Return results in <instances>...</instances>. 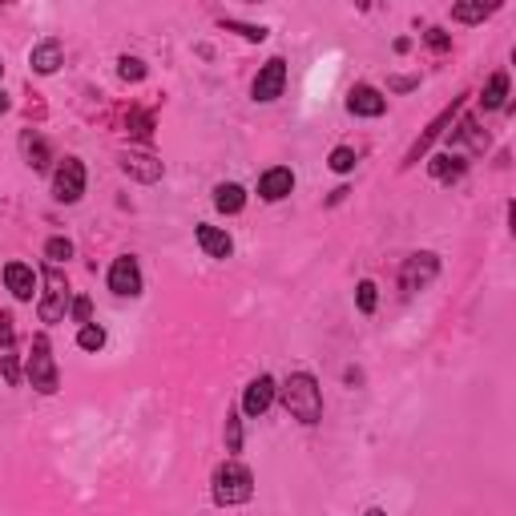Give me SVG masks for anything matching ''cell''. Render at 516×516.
I'll return each mask as SVG.
<instances>
[{
	"mask_svg": "<svg viewBox=\"0 0 516 516\" xmlns=\"http://www.w3.org/2000/svg\"><path fill=\"white\" fill-rule=\"evenodd\" d=\"M45 258H48V266L69 262V258H73V242L69 238H48L45 242Z\"/></svg>",
	"mask_w": 516,
	"mask_h": 516,
	"instance_id": "24",
	"label": "cell"
},
{
	"mask_svg": "<svg viewBox=\"0 0 516 516\" xmlns=\"http://www.w3.org/2000/svg\"><path fill=\"white\" fill-rule=\"evenodd\" d=\"M226 452H230V456L242 452V416L238 411H226Z\"/></svg>",
	"mask_w": 516,
	"mask_h": 516,
	"instance_id": "23",
	"label": "cell"
},
{
	"mask_svg": "<svg viewBox=\"0 0 516 516\" xmlns=\"http://www.w3.org/2000/svg\"><path fill=\"white\" fill-rule=\"evenodd\" d=\"M40 279H45V290H40V303H37L40 322H61L64 314H69V303H73L69 279L61 274V266H45Z\"/></svg>",
	"mask_w": 516,
	"mask_h": 516,
	"instance_id": "3",
	"label": "cell"
},
{
	"mask_svg": "<svg viewBox=\"0 0 516 516\" xmlns=\"http://www.w3.org/2000/svg\"><path fill=\"white\" fill-rule=\"evenodd\" d=\"M210 496H214L218 508H238L254 496V472H250L242 460H222L210 476Z\"/></svg>",
	"mask_w": 516,
	"mask_h": 516,
	"instance_id": "2",
	"label": "cell"
},
{
	"mask_svg": "<svg viewBox=\"0 0 516 516\" xmlns=\"http://www.w3.org/2000/svg\"><path fill=\"white\" fill-rule=\"evenodd\" d=\"M424 40L435 48V53H448V48H452V37H448L443 29H427V32H424Z\"/></svg>",
	"mask_w": 516,
	"mask_h": 516,
	"instance_id": "33",
	"label": "cell"
},
{
	"mask_svg": "<svg viewBox=\"0 0 516 516\" xmlns=\"http://www.w3.org/2000/svg\"><path fill=\"white\" fill-rule=\"evenodd\" d=\"M452 145H472L476 153H484L488 150V133L476 125V117H464L456 129H452Z\"/></svg>",
	"mask_w": 516,
	"mask_h": 516,
	"instance_id": "17",
	"label": "cell"
},
{
	"mask_svg": "<svg viewBox=\"0 0 516 516\" xmlns=\"http://www.w3.org/2000/svg\"><path fill=\"white\" fill-rule=\"evenodd\" d=\"M198 246L206 250L210 258H230L234 254V238L226 230H218V226H210V222L198 226Z\"/></svg>",
	"mask_w": 516,
	"mask_h": 516,
	"instance_id": "16",
	"label": "cell"
},
{
	"mask_svg": "<svg viewBox=\"0 0 516 516\" xmlns=\"http://www.w3.org/2000/svg\"><path fill=\"white\" fill-rule=\"evenodd\" d=\"M222 29L242 32L246 40H266V29H262V24H242V21H234V16H222Z\"/></svg>",
	"mask_w": 516,
	"mask_h": 516,
	"instance_id": "28",
	"label": "cell"
},
{
	"mask_svg": "<svg viewBox=\"0 0 516 516\" xmlns=\"http://www.w3.org/2000/svg\"><path fill=\"white\" fill-rule=\"evenodd\" d=\"M117 73H121V81H142L150 69H145V61H137V56H121Z\"/></svg>",
	"mask_w": 516,
	"mask_h": 516,
	"instance_id": "29",
	"label": "cell"
},
{
	"mask_svg": "<svg viewBox=\"0 0 516 516\" xmlns=\"http://www.w3.org/2000/svg\"><path fill=\"white\" fill-rule=\"evenodd\" d=\"M0 113H8V97H4V89H0Z\"/></svg>",
	"mask_w": 516,
	"mask_h": 516,
	"instance_id": "35",
	"label": "cell"
},
{
	"mask_svg": "<svg viewBox=\"0 0 516 516\" xmlns=\"http://www.w3.org/2000/svg\"><path fill=\"white\" fill-rule=\"evenodd\" d=\"M77 347H81V351H101V347H105V327L85 322V327L77 331Z\"/></svg>",
	"mask_w": 516,
	"mask_h": 516,
	"instance_id": "22",
	"label": "cell"
},
{
	"mask_svg": "<svg viewBox=\"0 0 516 516\" xmlns=\"http://www.w3.org/2000/svg\"><path fill=\"white\" fill-rule=\"evenodd\" d=\"M290 190H295V174H290L287 166H274L258 177V198L262 202H282Z\"/></svg>",
	"mask_w": 516,
	"mask_h": 516,
	"instance_id": "13",
	"label": "cell"
},
{
	"mask_svg": "<svg viewBox=\"0 0 516 516\" xmlns=\"http://www.w3.org/2000/svg\"><path fill=\"white\" fill-rule=\"evenodd\" d=\"M492 8H484V4H456L452 8V21H464V24H476V21H484Z\"/></svg>",
	"mask_w": 516,
	"mask_h": 516,
	"instance_id": "27",
	"label": "cell"
},
{
	"mask_svg": "<svg viewBox=\"0 0 516 516\" xmlns=\"http://www.w3.org/2000/svg\"><path fill=\"white\" fill-rule=\"evenodd\" d=\"M61 61H64V53H61V40H37L32 45V53H29V64H32V73H40V77H53L56 69H61Z\"/></svg>",
	"mask_w": 516,
	"mask_h": 516,
	"instance_id": "14",
	"label": "cell"
},
{
	"mask_svg": "<svg viewBox=\"0 0 516 516\" xmlns=\"http://www.w3.org/2000/svg\"><path fill=\"white\" fill-rule=\"evenodd\" d=\"M109 290L117 298H137V295H142V266H137L133 254L113 258V266H109Z\"/></svg>",
	"mask_w": 516,
	"mask_h": 516,
	"instance_id": "8",
	"label": "cell"
},
{
	"mask_svg": "<svg viewBox=\"0 0 516 516\" xmlns=\"http://www.w3.org/2000/svg\"><path fill=\"white\" fill-rule=\"evenodd\" d=\"M81 194H85V161L64 158L61 166L53 169V198L61 202V206H73V202H81Z\"/></svg>",
	"mask_w": 516,
	"mask_h": 516,
	"instance_id": "6",
	"label": "cell"
},
{
	"mask_svg": "<svg viewBox=\"0 0 516 516\" xmlns=\"http://www.w3.org/2000/svg\"><path fill=\"white\" fill-rule=\"evenodd\" d=\"M4 287L13 290V298L29 303V298L37 295V274H32V266H24V262H8L4 266Z\"/></svg>",
	"mask_w": 516,
	"mask_h": 516,
	"instance_id": "15",
	"label": "cell"
},
{
	"mask_svg": "<svg viewBox=\"0 0 516 516\" xmlns=\"http://www.w3.org/2000/svg\"><path fill=\"white\" fill-rule=\"evenodd\" d=\"M355 303H359V311H363V314H371V311H375V303H379V295H375V282H371V279H363L359 287H355Z\"/></svg>",
	"mask_w": 516,
	"mask_h": 516,
	"instance_id": "26",
	"label": "cell"
},
{
	"mask_svg": "<svg viewBox=\"0 0 516 516\" xmlns=\"http://www.w3.org/2000/svg\"><path fill=\"white\" fill-rule=\"evenodd\" d=\"M435 274H440V254L416 250V254H408V262H403V271H400V287L408 290V295H416V290L432 287Z\"/></svg>",
	"mask_w": 516,
	"mask_h": 516,
	"instance_id": "5",
	"label": "cell"
},
{
	"mask_svg": "<svg viewBox=\"0 0 516 516\" xmlns=\"http://www.w3.org/2000/svg\"><path fill=\"white\" fill-rule=\"evenodd\" d=\"M13 314L8 311H0V351H13V343H16V327H13Z\"/></svg>",
	"mask_w": 516,
	"mask_h": 516,
	"instance_id": "31",
	"label": "cell"
},
{
	"mask_svg": "<svg viewBox=\"0 0 516 516\" xmlns=\"http://www.w3.org/2000/svg\"><path fill=\"white\" fill-rule=\"evenodd\" d=\"M282 89H287V61L282 56H271V61L258 69L254 85H250V93H254V101H279Z\"/></svg>",
	"mask_w": 516,
	"mask_h": 516,
	"instance_id": "7",
	"label": "cell"
},
{
	"mask_svg": "<svg viewBox=\"0 0 516 516\" xmlns=\"http://www.w3.org/2000/svg\"><path fill=\"white\" fill-rule=\"evenodd\" d=\"M121 169H125L129 177H137V182H145V185L161 182V174H166V166H161L153 153H142V150L121 153Z\"/></svg>",
	"mask_w": 516,
	"mask_h": 516,
	"instance_id": "11",
	"label": "cell"
},
{
	"mask_svg": "<svg viewBox=\"0 0 516 516\" xmlns=\"http://www.w3.org/2000/svg\"><path fill=\"white\" fill-rule=\"evenodd\" d=\"M214 206L222 210V214H238V210L246 206V190H242L238 182H222V185H214Z\"/></svg>",
	"mask_w": 516,
	"mask_h": 516,
	"instance_id": "18",
	"label": "cell"
},
{
	"mask_svg": "<svg viewBox=\"0 0 516 516\" xmlns=\"http://www.w3.org/2000/svg\"><path fill=\"white\" fill-rule=\"evenodd\" d=\"M468 161H460L456 153H440V158L432 161V177L435 182H456V177H464Z\"/></svg>",
	"mask_w": 516,
	"mask_h": 516,
	"instance_id": "20",
	"label": "cell"
},
{
	"mask_svg": "<svg viewBox=\"0 0 516 516\" xmlns=\"http://www.w3.org/2000/svg\"><path fill=\"white\" fill-rule=\"evenodd\" d=\"M24 375H29V383L37 387L40 395H53L56 387H61V379H56V363H53V347H48V335L32 339V351H29V363H24Z\"/></svg>",
	"mask_w": 516,
	"mask_h": 516,
	"instance_id": "4",
	"label": "cell"
},
{
	"mask_svg": "<svg viewBox=\"0 0 516 516\" xmlns=\"http://www.w3.org/2000/svg\"><path fill=\"white\" fill-rule=\"evenodd\" d=\"M0 375H4V383H21V363H16L13 351H0Z\"/></svg>",
	"mask_w": 516,
	"mask_h": 516,
	"instance_id": "30",
	"label": "cell"
},
{
	"mask_svg": "<svg viewBox=\"0 0 516 516\" xmlns=\"http://www.w3.org/2000/svg\"><path fill=\"white\" fill-rule=\"evenodd\" d=\"M279 400L290 411V419H298V424L311 427L322 419V387L311 371H290L279 387Z\"/></svg>",
	"mask_w": 516,
	"mask_h": 516,
	"instance_id": "1",
	"label": "cell"
},
{
	"mask_svg": "<svg viewBox=\"0 0 516 516\" xmlns=\"http://www.w3.org/2000/svg\"><path fill=\"white\" fill-rule=\"evenodd\" d=\"M69 314H73V322H81V327H85V322H93V303H89L85 295L73 298V303H69Z\"/></svg>",
	"mask_w": 516,
	"mask_h": 516,
	"instance_id": "32",
	"label": "cell"
},
{
	"mask_svg": "<svg viewBox=\"0 0 516 516\" xmlns=\"http://www.w3.org/2000/svg\"><path fill=\"white\" fill-rule=\"evenodd\" d=\"M274 395H279V383H274L271 375H258L246 383V391H242V411H246L250 419H258L266 408L274 403Z\"/></svg>",
	"mask_w": 516,
	"mask_h": 516,
	"instance_id": "10",
	"label": "cell"
},
{
	"mask_svg": "<svg viewBox=\"0 0 516 516\" xmlns=\"http://www.w3.org/2000/svg\"><path fill=\"white\" fill-rule=\"evenodd\" d=\"M383 109H387V97L371 85H355L347 93V113H355V117H379Z\"/></svg>",
	"mask_w": 516,
	"mask_h": 516,
	"instance_id": "12",
	"label": "cell"
},
{
	"mask_svg": "<svg viewBox=\"0 0 516 516\" xmlns=\"http://www.w3.org/2000/svg\"><path fill=\"white\" fill-rule=\"evenodd\" d=\"M21 150H24V161H29L32 169H48V161H53V153H48V142L40 133H24L21 137Z\"/></svg>",
	"mask_w": 516,
	"mask_h": 516,
	"instance_id": "19",
	"label": "cell"
},
{
	"mask_svg": "<svg viewBox=\"0 0 516 516\" xmlns=\"http://www.w3.org/2000/svg\"><path fill=\"white\" fill-rule=\"evenodd\" d=\"M416 85H419L416 77H395V81H391V89H400V93H403V89H416Z\"/></svg>",
	"mask_w": 516,
	"mask_h": 516,
	"instance_id": "34",
	"label": "cell"
},
{
	"mask_svg": "<svg viewBox=\"0 0 516 516\" xmlns=\"http://www.w3.org/2000/svg\"><path fill=\"white\" fill-rule=\"evenodd\" d=\"M363 516H387V512H383V508H367V512H363Z\"/></svg>",
	"mask_w": 516,
	"mask_h": 516,
	"instance_id": "36",
	"label": "cell"
},
{
	"mask_svg": "<svg viewBox=\"0 0 516 516\" xmlns=\"http://www.w3.org/2000/svg\"><path fill=\"white\" fill-rule=\"evenodd\" d=\"M0 77H4V61H0Z\"/></svg>",
	"mask_w": 516,
	"mask_h": 516,
	"instance_id": "37",
	"label": "cell"
},
{
	"mask_svg": "<svg viewBox=\"0 0 516 516\" xmlns=\"http://www.w3.org/2000/svg\"><path fill=\"white\" fill-rule=\"evenodd\" d=\"M504 97H508V73H492L488 85H484L480 105H484V109H500V105H504Z\"/></svg>",
	"mask_w": 516,
	"mask_h": 516,
	"instance_id": "21",
	"label": "cell"
},
{
	"mask_svg": "<svg viewBox=\"0 0 516 516\" xmlns=\"http://www.w3.org/2000/svg\"><path fill=\"white\" fill-rule=\"evenodd\" d=\"M355 161H359V153H355L351 145H335V150H331V169H335V174H351Z\"/></svg>",
	"mask_w": 516,
	"mask_h": 516,
	"instance_id": "25",
	"label": "cell"
},
{
	"mask_svg": "<svg viewBox=\"0 0 516 516\" xmlns=\"http://www.w3.org/2000/svg\"><path fill=\"white\" fill-rule=\"evenodd\" d=\"M460 105H464V101H460V97H452V105H448V109H443L440 117H435L432 125H427L424 133H419V142L408 150V158H403V166H416V161L424 158L427 150H432V142H440V137H443V129H448V125H452V117H456V113H460Z\"/></svg>",
	"mask_w": 516,
	"mask_h": 516,
	"instance_id": "9",
	"label": "cell"
}]
</instances>
